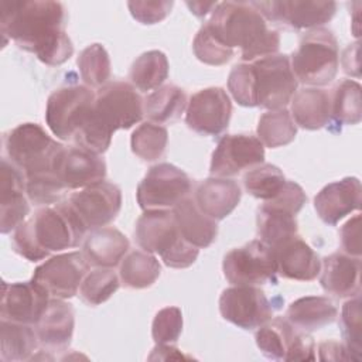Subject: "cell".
<instances>
[{"label": "cell", "mask_w": 362, "mask_h": 362, "mask_svg": "<svg viewBox=\"0 0 362 362\" xmlns=\"http://www.w3.org/2000/svg\"><path fill=\"white\" fill-rule=\"evenodd\" d=\"M65 7L51 0H23L0 3L3 44L13 40L20 48L35 54L45 65L57 66L74 54L65 33Z\"/></svg>", "instance_id": "cell-1"}, {"label": "cell", "mask_w": 362, "mask_h": 362, "mask_svg": "<svg viewBox=\"0 0 362 362\" xmlns=\"http://www.w3.org/2000/svg\"><path fill=\"white\" fill-rule=\"evenodd\" d=\"M86 228L68 204L61 201L41 206L23 221L13 235L14 250L30 262H38L52 252L76 247L85 239Z\"/></svg>", "instance_id": "cell-2"}, {"label": "cell", "mask_w": 362, "mask_h": 362, "mask_svg": "<svg viewBox=\"0 0 362 362\" xmlns=\"http://www.w3.org/2000/svg\"><path fill=\"white\" fill-rule=\"evenodd\" d=\"M144 100L132 83L112 81L98 89L89 120L74 139L78 147L105 153L116 130L130 129L141 120Z\"/></svg>", "instance_id": "cell-3"}, {"label": "cell", "mask_w": 362, "mask_h": 362, "mask_svg": "<svg viewBox=\"0 0 362 362\" xmlns=\"http://www.w3.org/2000/svg\"><path fill=\"white\" fill-rule=\"evenodd\" d=\"M228 48H240L245 62L277 54L280 35L267 27L266 18L252 1H222L205 23Z\"/></svg>", "instance_id": "cell-4"}, {"label": "cell", "mask_w": 362, "mask_h": 362, "mask_svg": "<svg viewBox=\"0 0 362 362\" xmlns=\"http://www.w3.org/2000/svg\"><path fill=\"white\" fill-rule=\"evenodd\" d=\"M136 242L148 253H157L165 266L185 269L195 263L199 249L187 242L173 211L150 209L136 222Z\"/></svg>", "instance_id": "cell-5"}, {"label": "cell", "mask_w": 362, "mask_h": 362, "mask_svg": "<svg viewBox=\"0 0 362 362\" xmlns=\"http://www.w3.org/2000/svg\"><path fill=\"white\" fill-rule=\"evenodd\" d=\"M7 160L20 168L27 180L57 175L55 160L64 148L37 123H23L3 136Z\"/></svg>", "instance_id": "cell-6"}, {"label": "cell", "mask_w": 362, "mask_h": 362, "mask_svg": "<svg viewBox=\"0 0 362 362\" xmlns=\"http://www.w3.org/2000/svg\"><path fill=\"white\" fill-rule=\"evenodd\" d=\"M291 69L298 82L311 88L331 83L339 66L338 41L334 33L320 27L310 30L290 58Z\"/></svg>", "instance_id": "cell-7"}, {"label": "cell", "mask_w": 362, "mask_h": 362, "mask_svg": "<svg viewBox=\"0 0 362 362\" xmlns=\"http://www.w3.org/2000/svg\"><path fill=\"white\" fill-rule=\"evenodd\" d=\"M96 93L83 85H65L55 89L45 107V122L59 140H72L89 120Z\"/></svg>", "instance_id": "cell-8"}, {"label": "cell", "mask_w": 362, "mask_h": 362, "mask_svg": "<svg viewBox=\"0 0 362 362\" xmlns=\"http://www.w3.org/2000/svg\"><path fill=\"white\" fill-rule=\"evenodd\" d=\"M255 72L257 106L269 110L284 109L297 92L298 81L291 69L290 57L273 54L250 62Z\"/></svg>", "instance_id": "cell-9"}, {"label": "cell", "mask_w": 362, "mask_h": 362, "mask_svg": "<svg viewBox=\"0 0 362 362\" xmlns=\"http://www.w3.org/2000/svg\"><path fill=\"white\" fill-rule=\"evenodd\" d=\"M222 270L226 280L233 286H259L277 281L274 252L260 239L229 250L223 256Z\"/></svg>", "instance_id": "cell-10"}, {"label": "cell", "mask_w": 362, "mask_h": 362, "mask_svg": "<svg viewBox=\"0 0 362 362\" xmlns=\"http://www.w3.org/2000/svg\"><path fill=\"white\" fill-rule=\"evenodd\" d=\"M260 352L273 361H314L315 344L311 335L293 325L287 318L276 317L255 334Z\"/></svg>", "instance_id": "cell-11"}, {"label": "cell", "mask_w": 362, "mask_h": 362, "mask_svg": "<svg viewBox=\"0 0 362 362\" xmlns=\"http://www.w3.org/2000/svg\"><path fill=\"white\" fill-rule=\"evenodd\" d=\"M191 180L178 167L161 163L153 165L137 185L136 198L143 211L174 208L189 197Z\"/></svg>", "instance_id": "cell-12"}, {"label": "cell", "mask_w": 362, "mask_h": 362, "mask_svg": "<svg viewBox=\"0 0 362 362\" xmlns=\"http://www.w3.org/2000/svg\"><path fill=\"white\" fill-rule=\"evenodd\" d=\"M66 201L86 230H93L116 219L122 208V191L116 184L102 180L72 192Z\"/></svg>", "instance_id": "cell-13"}, {"label": "cell", "mask_w": 362, "mask_h": 362, "mask_svg": "<svg viewBox=\"0 0 362 362\" xmlns=\"http://www.w3.org/2000/svg\"><path fill=\"white\" fill-rule=\"evenodd\" d=\"M266 21H272L290 30H314L328 23L335 11V1L311 0H272L252 1Z\"/></svg>", "instance_id": "cell-14"}, {"label": "cell", "mask_w": 362, "mask_h": 362, "mask_svg": "<svg viewBox=\"0 0 362 362\" xmlns=\"http://www.w3.org/2000/svg\"><path fill=\"white\" fill-rule=\"evenodd\" d=\"M89 263L82 252H68L49 257L33 274V281L40 284L52 298H71L81 287L89 270Z\"/></svg>", "instance_id": "cell-15"}, {"label": "cell", "mask_w": 362, "mask_h": 362, "mask_svg": "<svg viewBox=\"0 0 362 362\" xmlns=\"http://www.w3.org/2000/svg\"><path fill=\"white\" fill-rule=\"evenodd\" d=\"M219 313L223 320L242 329H255L272 320L273 307L256 286H233L222 291Z\"/></svg>", "instance_id": "cell-16"}, {"label": "cell", "mask_w": 362, "mask_h": 362, "mask_svg": "<svg viewBox=\"0 0 362 362\" xmlns=\"http://www.w3.org/2000/svg\"><path fill=\"white\" fill-rule=\"evenodd\" d=\"M232 116V103L225 89L205 88L194 93L185 112V123L195 133L218 136L228 129Z\"/></svg>", "instance_id": "cell-17"}, {"label": "cell", "mask_w": 362, "mask_h": 362, "mask_svg": "<svg viewBox=\"0 0 362 362\" xmlns=\"http://www.w3.org/2000/svg\"><path fill=\"white\" fill-rule=\"evenodd\" d=\"M263 161L264 146L256 136L226 134L218 141L212 153L209 173L212 177L228 178Z\"/></svg>", "instance_id": "cell-18"}, {"label": "cell", "mask_w": 362, "mask_h": 362, "mask_svg": "<svg viewBox=\"0 0 362 362\" xmlns=\"http://www.w3.org/2000/svg\"><path fill=\"white\" fill-rule=\"evenodd\" d=\"M1 320L35 325L49 303V294L35 281L1 284Z\"/></svg>", "instance_id": "cell-19"}, {"label": "cell", "mask_w": 362, "mask_h": 362, "mask_svg": "<svg viewBox=\"0 0 362 362\" xmlns=\"http://www.w3.org/2000/svg\"><path fill=\"white\" fill-rule=\"evenodd\" d=\"M54 171L68 191L81 189L105 180L106 163L99 154L86 148L64 146L55 160Z\"/></svg>", "instance_id": "cell-20"}, {"label": "cell", "mask_w": 362, "mask_h": 362, "mask_svg": "<svg viewBox=\"0 0 362 362\" xmlns=\"http://www.w3.org/2000/svg\"><path fill=\"white\" fill-rule=\"evenodd\" d=\"M25 177L6 157L0 167V232L8 233L25 221L30 205L24 195Z\"/></svg>", "instance_id": "cell-21"}, {"label": "cell", "mask_w": 362, "mask_h": 362, "mask_svg": "<svg viewBox=\"0 0 362 362\" xmlns=\"http://www.w3.org/2000/svg\"><path fill=\"white\" fill-rule=\"evenodd\" d=\"M361 181L356 177H345L325 185L314 198V208L320 219L327 225H337L342 218L361 208Z\"/></svg>", "instance_id": "cell-22"}, {"label": "cell", "mask_w": 362, "mask_h": 362, "mask_svg": "<svg viewBox=\"0 0 362 362\" xmlns=\"http://www.w3.org/2000/svg\"><path fill=\"white\" fill-rule=\"evenodd\" d=\"M40 345L47 351H64L69 346L75 328L72 304L62 298H49L38 322L34 325Z\"/></svg>", "instance_id": "cell-23"}, {"label": "cell", "mask_w": 362, "mask_h": 362, "mask_svg": "<svg viewBox=\"0 0 362 362\" xmlns=\"http://www.w3.org/2000/svg\"><path fill=\"white\" fill-rule=\"evenodd\" d=\"M320 284L325 293L338 298L361 294V259L346 253H332L322 259Z\"/></svg>", "instance_id": "cell-24"}, {"label": "cell", "mask_w": 362, "mask_h": 362, "mask_svg": "<svg viewBox=\"0 0 362 362\" xmlns=\"http://www.w3.org/2000/svg\"><path fill=\"white\" fill-rule=\"evenodd\" d=\"M242 198L239 184L230 178L209 177L201 181L195 189L194 199L198 208L215 221L230 215Z\"/></svg>", "instance_id": "cell-25"}, {"label": "cell", "mask_w": 362, "mask_h": 362, "mask_svg": "<svg viewBox=\"0 0 362 362\" xmlns=\"http://www.w3.org/2000/svg\"><path fill=\"white\" fill-rule=\"evenodd\" d=\"M277 273L290 280L313 281L321 270L318 255L300 236L293 238L274 250Z\"/></svg>", "instance_id": "cell-26"}, {"label": "cell", "mask_w": 362, "mask_h": 362, "mask_svg": "<svg viewBox=\"0 0 362 362\" xmlns=\"http://www.w3.org/2000/svg\"><path fill=\"white\" fill-rule=\"evenodd\" d=\"M129 239L116 228L103 226L90 230L82 243L88 263L96 267H115L129 250Z\"/></svg>", "instance_id": "cell-27"}, {"label": "cell", "mask_w": 362, "mask_h": 362, "mask_svg": "<svg viewBox=\"0 0 362 362\" xmlns=\"http://www.w3.org/2000/svg\"><path fill=\"white\" fill-rule=\"evenodd\" d=\"M290 115L294 123L305 130H318L328 126L331 116V96L320 88L297 90L290 100Z\"/></svg>", "instance_id": "cell-28"}, {"label": "cell", "mask_w": 362, "mask_h": 362, "mask_svg": "<svg viewBox=\"0 0 362 362\" xmlns=\"http://www.w3.org/2000/svg\"><path fill=\"white\" fill-rule=\"evenodd\" d=\"M173 214L182 238L195 247L205 249L216 239V221L204 214L192 197H187L180 201L173 208Z\"/></svg>", "instance_id": "cell-29"}, {"label": "cell", "mask_w": 362, "mask_h": 362, "mask_svg": "<svg viewBox=\"0 0 362 362\" xmlns=\"http://www.w3.org/2000/svg\"><path fill=\"white\" fill-rule=\"evenodd\" d=\"M256 223L259 239L273 252L298 236L296 215L267 202H263L257 208Z\"/></svg>", "instance_id": "cell-30"}, {"label": "cell", "mask_w": 362, "mask_h": 362, "mask_svg": "<svg viewBox=\"0 0 362 362\" xmlns=\"http://www.w3.org/2000/svg\"><path fill=\"white\" fill-rule=\"evenodd\" d=\"M337 307L327 297L308 296L293 301L286 313V318L305 332L321 329L335 321Z\"/></svg>", "instance_id": "cell-31"}, {"label": "cell", "mask_w": 362, "mask_h": 362, "mask_svg": "<svg viewBox=\"0 0 362 362\" xmlns=\"http://www.w3.org/2000/svg\"><path fill=\"white\" fill-rule=\"evenodd\" d=\"M0 359L3 362L31 359L40 344L35 328L6 320H1L0 324Z\"/></svg>", "instance_id": "cell-32"}, {"label": "cell", "mask_w": 362, "mask_h": 362, "mask_svg": "<svg viewBox=\"0 0 362 362\" xmlns=\"http://www.w3.org/2000/svg\"><path fill=\"white\" fill-rule=\"evenodd\" d=\"M187 95L177 85H163L144 99V113L156 124L178 120L187 107Z\"/></svg>", "instance_id": "cell-33"}, {"label": "cell", "mask_w": 362, "mask_h": 362, "mask_svg": "<svg viewBox=\"0 0 362 362\" xmlns=\"http://www.w3.org/2000/svg\"><path fill=\"white\" fill-rule=\"evenodd\" d=\"M168 76V59L164 52L151 49L139 55L129 71V79L132 85L141 90L158 89Z\"/></svg>", "instance_id": "cell-34"}, {"label": "cell", "mask_w": 362, "mask_h": 362, "mask_svg": "<svg viewBox=\"0 0 362 362\" xmlns=\"http://www.w3.org/2000/svg\"><path fill=\"white\" fill-rule=\"evenodd\" d=\"M160 262L146 250H133L120 262L119 276L130 288H147L160 277Z\"/></svg>", "instance_id": "cell-35"}, {"label": "cell", "mask_w": 362, "mask_h": 362, "mask_svg": "<svg viewBox=\"0 0 362 362\" xmlns=\"http://www.w3.org/2000/svg\"><path fill=\"white\" fill-rule=\"evenodd\" d=\"M257 139L269 148H277L290 144L297 134V124L290 112L284 109L269 110L257 122Z\"/></svg>", "instance_id": "cell-36"}, {"label": "cell", "mask_w": 362, "mask_h": 362, "mask_svg": "<svg viewBox=\"0 0 362 362\" xmlns=\"http://www.w3.org/2000/svg\"><path fill=\"white\" fill-rule=\"evenodd\" d=\"M331 116L339 124H358L362 119L361 85L354 79L338 83L331 98Z\"/></svg>", "instance_id": "cell-37"}, {"label": "cell", "mask_w": 362, "mask_h": 362, "mask_svg": "<svg viewBox=\"0 0 362 362\" xmlns=\"http://www.w3.org/2000/svg\"><path fill=\"white\" fill-rule=\"evenodd\" d=\"M82 81L89 88H102L110 78V58L103 45L95 42L83 48L76 59Z\"/></svg>", "instance_id": "cell-38"}, {"label": "cell", "mask_w": 362, "mask_h": 362, "mask_svg": "<svg viewBox=\"0 0 362 362\" xmlns=\"http://www.w3.org/2000/svg\"><path fill=\"white\" fill-rule=\"evenodd\" d=\"M168 141V132L164 126L144 122L134 129L130 137L132 151L144 161H156L164 153Z\"/></svg>", "instance_id": "cell-39"}, {"label": "cell", "mask_w": 362, "mask_h": 362, "mask_svg": "<svg viewBox=\"0 0 362 362\" xmlns=\"http://www.w3.org/2000/svg\"><path fill=\"white\" fill-rule=\"evenodd\" d=\"M286 182L283 171L273 164H259L243 175L245 189L255 198L269 201L276 197Z\"/></svg>", "instance_id": "cell-40"}, {"label": "cell", "mask_w": 362, "mask_h": 362, "mask_svg": "<svg viewBox=\"0 0 362 362\" xmlns=\"http://www.w3.org/2000/svg\"><path fill=\"white\" fill-rule=\"evenodd\" d=\"M119 277L110 267H98L88 272L79 287V297L88 305L107 301L119 288Z\"/></svg>", "instance_id": "cell-41"}, {"label": "cell", "mask_w": 362, "mask_h": 362, "mask_svg": "<svg viewBox=\"0 0 362 362\" xmlns=\"http://www.w3.org/2000/svg\"><path fill=\"white\" fill-rule=\"evenodd\" d=\"M341 332L344 344L352 354L355 361L361 359L362 354V321H361V294L349 297L341 310Z\"/></svg>", "instance_id": "cell-42"}, {"label": "cell", "mask_w": 362, "mask_h": 362, "mask_svg": "<svg viewBox=\"0 0 362 362\" xmlns=\"http://www.w3.org/2000/svg\"><path fill=\"white\" fill-rule=\"evenodd\" d=\"M192 49L201 62L215 66L229 62L233 57V49L222 44L206 24H204L197 33L192 42Z\"/></svg>", "instance_id": "cell-43"}, {"label": "cell", "mask_w": 362, "mask_h": 362, "mask_svg": "<svg viewBox=\"0 0 362 362\" xmlns=\"http://www.w3.org/2000/svg\"><path fill=\"white\" fill-rule=\"evenodd\" d=\"M228 89L233 99L245 107L257 106L255 89V72L250 62H242L232 68L228 78Z\"/></svg>", "instance_id": "cell-44"}, {"label": "cell", "mask_w": 362, "mask_h": 362, "mask_svg": "<svg viewBox=\"0 0 362 362\" xmlns=\"http://www.w3.org/2000/svg\"><path fill=\"white\" fill-rule=\"evenodd\" d=\"M182 332V313L178 307L161 308L151 324V337L157 345H173Z\"/></svg>", "instance_id": "cell-45"}, {"label": "cell", "mask_w": 362, "mask_h": 362, "mask_svg": "<svg viewBox=\"0 0 362 362\" xmlns=\"http://www.w3.org/2000/svg\"><path fill=\"white\" fill-rule=\"evenodd\" d=\"M174 1H129L127 7L134 20L141 24H157L163 21L171 11Z\"/></svg>", "instance_id": "cell-46"}, {"label": "cell", "mask_w": 362, "mask_h": 362, "mask_svg": "<svg viewBox=\"0 0 362 362\" xmlns=\"http://www.w3.org/2000/svg\"><path fill=\"white\" fill-rule=\"evenodd\" d=\"M361 215H355L351 218L339 230L341 238V246L345 250L346 255L351 256H361Z\"/></svg>", "instance_id": "cell-47"}, {"label": "cell", "mask_w": 362, "mask_h": 362, "mask_svg": "<svg viewBox=\"0 0 362 362\" xmlns=\"http://www.w3.org/2000/svg\"><path fill=\"white\" fill-rule=\"evenodd\" d=\"M318 352L321 361H355L345 344L334 339L321 342L318 345Z\"/></svg>", "instance_id": "cell-48"}, {"label": "cell", "mask_w": 362, "mask_h": 362, "mask_svg": "<svg viewBox=\"0 0 362 362\" xmlns=\"http://www.w3.org/2000/svg\"><path fill=\"white\" fill-rule=\"evenodd\" d=\"M187 6L191 8V11H192L197 17H204V16H206L209 11H214V8L218 6V3H216V1H211V3L195 1V3H187Z\"/></svg>", "instance_id": "cell-49"}]
</instances>
